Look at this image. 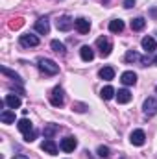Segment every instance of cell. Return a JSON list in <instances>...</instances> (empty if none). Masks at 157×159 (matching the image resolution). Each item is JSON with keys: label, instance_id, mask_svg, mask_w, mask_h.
<instances>
[{"label": "cell", "instance_id": "cell-20", "mask_svg": "<svg viewBox=\"0 0 157 159\" xmlns=\"http://www.w3.org/2000/svg\"><path fill=\"white\" fill-rule=\"evenodd\" d=\"M0 120H2L4 124H13V122H15V113L9 111V109H6V111L0 113Z\"/></svg>", "mask_w": 157, "mask_h": 159}, {"label": "cell", "instance_id": "cell-7", "mask_svg": "<svg viewBox=\"0 0 157 159\" xmlns=\"http://www.w3.org/2000/svg\"><path fill=\"white\" fill-rule=\"evenodd\" d=\"M61 150L63 152H74V148L78 146V141L74 139V137H65L63 141H61Z\"/></svg>", "mask_w": 157, "mask_h": 159}, {"label": "cell", "instance_id": "cell-14", "mask_svg": "<svg viewBox=\"0 0 157 159\" xmlns=\"http://www.w3.org/2000/svg\"><path fill=\"white\" fill-rule=\"evenodd\" d=\"M79 56H81V59L83 61H92L94 59V50L91 48V46H81V50H79Z\"/></svg>", "mask_w": 157, "mask_h": 159}, {"label": "cell", "instance_id": "cell-34", "mask_svg": "<svg viewBox=\"0 0 157 159\" xmlns=\"http://www.w3.org/2000/svg\"><path fill=\"white\" fill-rule=\"evenodd\" d=\"M155 91H157V87H155Z\"/></svg>", "mask_w": 157, "mask_h": 159}, {"label": "cell", "instance_id": "cell-23", "mask_svg": "<svg viewBox=\"0 0 157 159\" xmlns=\"http://www.w3.org/2000/svg\"><path fill=\"white\" fill-rule=\"evenodd\" d=\"M50 46H52V50H54V52H57V54H61V56L67 52V50H65V44H63V43H59V41H52V43H50Z\"/></svg>", "mask_w": 157, "mask_h": 159}, {"label": "cell", "instance_id": "cell-10", "mask_svg": "<svg viewBox=\"0 0 157 159\" xmlns=\"http://www.w3.org/2000/svg\"><path fill=\"white\" fill-rule=\"evenodd\" d=\"M72 26H74V20L70 17H67V15L57 20V30H61V32H69Z\"/></svg>", "mask_w": 157, "mask_h": 159}, {"label": "cell", "instance_id": "cell-15", "mask_svg": "<svg viewBox=\"0 0 157 159\" xmlns=\"http://www.w3.org/2000/svg\"><path fill=\"white\" fill-rule=\"evenodd\" d=\"M122 30H124V20L113 19V20L109 22V32H111V34H120Z\"/></svg>", "mask_w": 157, "mask_h": 159}, {"label": "cell", "instance_id": "cell-17", "mask_svg": "<svg viewBox=\"0 0 157 159\" xmlns=\"http://www.w3.org/2000/svg\"><path fill=\"white\" fill-rule=\"evenodd\" d=\"M98 76L102 80H113L115 78V69L113 67H104V69H100V72H98Z\"/></svg>", "mask_w": 157, "mask_h": 159}, {"label": "cell", "instance_id": "cell-26", "mask_svg": "<svg viewBox=\"0 0 157 159\" xmlns=\"http://www.w3.org/2000/svg\"><path fill=\"white\" fill-rule=\"evenodd\" d=\"M57 129H59V126H54V124L46 126V128H44V139H50V137H52Z\"/></svg>", "mask_w": 157, "mask_h": 159}, {"label": "cell", "instance_id": "cell-24", "mask_svg": "<svg viewBox=\"0 0 157 159\" xmlns=\"http://www.w3.org/2000/svg\"><path fill=\"white\" fill-rule=\"evenodd\" d=\"M22 26H24V19H22V17L11 19V22H9V28H11V30H19V28H22Z\"/></svg>", "mask_w": 157, "mask_h": 159}, {"label": "cell", "instance_id": "cell-2", "mask_svg": "<svg viewBox=\"0 0 157 159\" xmlns=\"http://www.w3.org/2000/svg\"><path fill=\"white\" fill-rule=\"evenodd\" d=\"M65 102V94H63V89L61 87H54L52 93H50V104L54 107H61Z\"/></svg>", "mask_w": 157, "mask_h": 159}, {"label": "cell", "instance_id": "cell-16", "mask_svg": "<svg viewBox=\"0 0 157 159\" xmlns=\"http://www.w3.org/2000/svg\"><path fill=\"white\" fill-rule=\"evenodd\" d=\"M117 100H118V104H128V102H131V93H129L128 89H120L117 93Z\"/></svg>", "mask_w": 157, "mask_h": 159}, {"label": "cell", "instance_id": "cell-3", "mask_svg": "<svg viewBox=\"0 0 157 159\" xmlns=\"http://www.w3.org/2000/svg\"><path fill=\"white\" fill-rule=\"evenodd\" d=\"M96 46L100 48V54L104 57H107L111 54V50H113V44H111V41L107 39V37H98L96 39Z\"/></svg>", "mask_w": 157, "mask_h": 159}, {"label": "cell", "instance_id": "cell-22", "mask_svg": "<svg viewBox=\"0 0 157 159\" xmlns=\"http://www.w3.org/2000/svg\"><path fill=\"white\" fill-rule=\"evenodd\" d=\"M144 26H146V20H144L142 17H137V19H133V20H131V30H135V32L142 30Z\"/></svg>", "mask_w": 157, "mask_h": 159}, {"label": "cell", "instance_id": "cell-33", "mask_svg": "<svg viewBox=\"0 0 157 159\" xmlns=\"http://www.w3.org/2000/svg\"><path fill=\"white\" fill-rule=\"evenodd\" d=\"M154 63H155V65H157V56H155V57H154Z\"/></svg>", "mask_w": 157, "mask_h": 159}, {"label": "cell", "instance_id": "cell-32", "mask_svg": "<svg viewBox=\"0 0 157 159\" xmlns=\"http://www.w3.org/2000/svg\"><path fill=\"white\" fill-rule=\"evenodd\" d=\"M13 159H30V157H28V156H15Z\"/></svg>", "mask_w": 157, "mask_h": 159}, {"label": "cell", "instance_id": "cell-12", "mask_svg": "<svg viewBox=\"0 0 157 159\" xmlns=\"http://www.w3.org/2000/svg\"><path fill=\"white\" fill-rule=\"evenodd\" d=\"M74 28L78 30L79 34H89V30H91V22H89L87 19H78V20H74Z\"/></svg>", "mask_w": 157, "mask_h": 159}, {"label": "cell", "instance_id": "cell-18", "mask_svg": "<svg viewBox=\"0 0 157 159\" xmlns=\"http://www.w3.org/2000/svg\"><path fill=\"white\" fill-rule=\"evenodd\" d=\"M17 128H19L22 133H28V131L34 129V124H32V120H28V119H20L19 124H17Z\"/></svg>", "mask_w": 157, "mask_h": 159}, {"label": "cell", "instance_id": "cell-4", "mask_svg": "<svg viewBox=\"0 0 157 159\" xmlns=\"http://www.w3.org/2000/svg\"><path fill=\"white\" fill-rule=\"evenodd\" d=\"M142 111H144L146 117H154V115L157 113V100L154 98V96H150V98L144 100V104H142Z\"/></svg>", "mask_w": 157, "mask_h": 159}, {"label": "cell", "instance_id": "cell-31", "mask_svg": "<svg viewBox=\"0 0 157 159\" xmlns=\"http://www.w3.org/2000/svg\"><path fill=\"white\" fill-rule=\"evenodd\" d=\"M135 6V0H124V7H133Z\"/></svg>", "mask_w": 157, "mask_h": 159}, {"label": "cell", "instance_id": "cell-25", "mask_svg": "<svg viewBox=\"0 0 157 159\" xmlns=\"http://www.w3.org/2000/svg\"><path fill=\"white\" fill-rule=\"evenodd\" d=\"M0 70H2V74H6V76H9V78H13L15 81H22V80H20V76H19L17 72H13V70H9L7 67H2Z\"/></svg>", "mask_w": 157, "mask_h": 159}, {"label": "cell", "instance_id": "cell-30", "mask_svg": "<svg viewBox=\"0 0 157 159\" xmlns=\"http://www.w3.org/2000/svg\"><path fill=\"white\" fill-rule=\"evenodd\" d=\"M72 109H76V111H79V113H83V111L87 109V106H85V104H74Z\"/></svg>", "mask_w": 157, "mask_h": 159}, {"label": "cell", "instance_id": "cell-21", "mask_svg": "<svg viewBox=\"0 0 157 159\" xmlns=\"http://www.w3.org/2000/svg\"><path fill=\"white\" fill-rule=\"evenodd\" d=\"M115 94H117V91H115V89H113L111 85H105V87L102 89V93H100V96H102L104 100H111V98H113Z\"/></svg>", "mask_w": 157, "mask_h": 159}, {"label": "cell", "instance_id": "cell-29", "mask_svg": "<svg viewBox=\"0 0 157 159\" xmlns=\"http://www.w3.org/2000/svg\"><path fill=\"white\" fill-rule=\"evenodd\" d=\"M35 137H37V131H35V129H32V131L24 133V141H26V143H32V141H34Z\"/></svg>", "mask_w": 157, "mask_h": 159}, {"label": "cell", "instance_id": "cell-11", "mask_svg": "<svg viewBox=\"0 0 157 159\" xmlns=\"http://www.w3.org/2000/svg\"><path fill=\"white\" fill-rule=\"evenodd\" d=\"M120 81H122L124 85H135V83H137V74H135L133 70H126V72H122Z\"/></svg>", "mask_w": 157, "mask_h": 159}, {"label": "cell", "instance_id": "cell-9", "mask_svg": "<svg viewBox=\"0 0 157 159\" xmlns=\"http://www.w3.org/2000/svg\"><path fill=\"white\" fill-rule=\"evenodd\" d=\"M35 32H39V34H43V35H46V34L50 32V22H48L46 17H41L39 20L35 22Z\"/></svg>", "mask_w": 157, "mask_h": 159}, {"label": "cell", "instance_id": "cell-8", "mask_svg": "<svg viewBox=\"0 0 157 159\" xmlns=\"http://www.w3.org/2000/svg\"><path fill=\"white\" fill-rule=\"evenodd\" d=\"M41 148H43L46 154H50V156H56V154H57V144L54 143V139H44L43 144H41Z\"/></svg>", "mask_w": 157, "mask_h": 159}, {"label": "cell", "instance_id": "cell-27", "mask_svg": "<svg viewBox=\"0 0 157 159\" xmlns=\"http://www.w3.org/2000/svg\"><path fill=\"white\" fill-rule=\"evenodd\" d=\"M137 59H141V56H139L137 52H133V50H129V52L126 54V61H137Z\"/></svg>", "mask_w": 157, "mask_h": 159}, {"label": "cell", "instance_id": "cell-5", "mask_svg": "<svg viewBox=\"0 0 157 159\" xmlns=\"http://www.w3.org/2000/svg\"><path fill=\"white\" fill-rule=\"evenodd\" d=\"M19 43H20V46H37L39 44V37L37 35H34V34H24V35H20V39H19Z\"/></svg>", "mask_w": 157, "mask_h": 159}, {"label": "cell", "instance_id": "cell-19", "mask_svg": "<svg viewBox=\"0 0 157 159\" xmlns=\"http://www.w3.org/2000/svg\"><path fill=\"white\" fill-rule=\"evenodd\" d=\"M155 39H154V37H150V35H148V37H144V39H142V48H144V50H146V52H154V50H155Z\"/></svg>", "mask_w": 157, "mask_h": 159}, {"label": "cell", "instance_id": "cell-13", "mask_svg": "<svg viewBox=\"0 0 157 159\" xmlns=\"http://www.w3.org/2000/svg\"><path fill=\"white\" fill-rule=\"evenodd\" d=\"M4 104L7 106V107H11V109H17V107H20V98L19 96H15V94H7L6 98H4Z\"/></svg>", "mask_w": 157, "mask_h": 159}, {"label": "cell", "instance_id": "cell-6", "mask_svg": "<svg viewBox=\"0 0 157 159\" xmlns=\"http://www.w3.org/2000/svg\"><path fill=\"white\" fill-rule=\"evenodd\" d=\"M129 141H131V144H135V146H142V144L146 143V135H144L142 129H135V131H131Z\"/></svg>", "mask_w": 157, "mask_h": 159}, {"label": "cell", "instance_id": "cell-1", "mask_svg": "<svg viewBox=\"0 0 157 159\" xmlns=\"http://www.w3.org/2000/svg\"><path fill=\"white\" fill-rule=\"evenodd\" d=\"M37 67H39V70L43 74H46V76H56L57 72H59V65H56V61H52V59H39V63H37Z\"/></svg>", "mask_w": 157, "mask_h": 159}, {"label": "cell", "instance_id": "cell-28", "mask_svg": "<svg viewBox=\"0 0 157 159\" xmlns=\"http://www.w3.org/2000/svg\"><path fill=\"white\" fill-rule=\"evenodd\" d=\"M98 156L104 157V159H107L109 157V148H107V146H98Z\"/></svg>", "mask_w": 157, "mask_h": 159}]
</instances>
